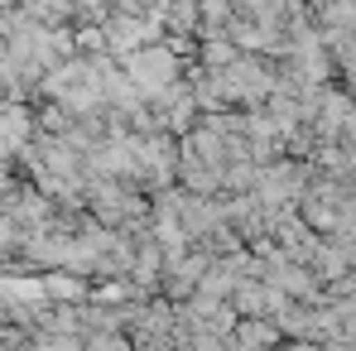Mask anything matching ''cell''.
<instances>
[{"label": "cell", "instance_id": "2", "mask_svg": "<svg viewBox=\"0 0 356 351\" xmlns=\"http://www.w3.org/2000/svg\"><path fill=\"white\" fill-rule=\"evenodd\" d=\"M24 135H29V116L24 106H0V149H24Z\"/></svg>", "mask_w": 356, "mask_h": 351}, {"label": "cell", "instance_id": "1", "mask_svg": "<svg viewBox=\"0 0 356 351\" xmlns=\"http://www.w3.org/2000/svg\"><path fill=\"white\" fill-rule=\"evenodd\" d=\"M130 77H135L140 92H164L174 82V63H169L164 49H145V54L130 58Z\"/></svg>", "mask_w": 356, "mask_h": 351}]
</instances>
